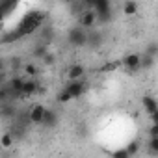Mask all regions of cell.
<instances>
[{
	"label": "cell",
	"mask_w": 158,
	"mask_h": 158,
	"mask_svg": "<svg viewBox=\"0 0 158 158\" xmlns=\"http://www.w3.org/2000/svg\"><path fill=\"white\" fill-rule=\"evenodd\" d=\"M97 23V17H95V13L91 11V10H88V11H82L80 13V17H78V24H80V28H91L93 24Z\"/></svg>",
	"instance_id": "5"
},
{
	"label": "cell",
	"mask_w": 158,
	"mask_h": 158,
	"mask_svg": "<svg viewBox=\"0 0 158 158\" xmlns=\"http://www.w3.org/2000/svg\"><path fill=\"white\" fill-rule=\"evenodd\" d=\"M141 104H143V108L147 110V114H149V115L158 112V104H156V99H154V97H149V95H145V97L141 99Z\"/></svg>",
	"instance_id": "10"
},
{
	"label": "cell",
	"mask_w": 158,
	"mask_h": 158,
	"mask_svg": "<svg viewBox=\"0 0 158 158\" xmlns=\"http://www.w3.org/2000/svg\"><path fill=\"white\" fill-rule=\"evenodd\" d=\"M123 65H125L128 71L139 69V54H127V56L123 58Z\"/></svg>",
	"instance_id": "9"
},
{
	"label": "cell",
	"mask_w": 158,
	"mask_h": 158,
	"mask_svg": "<svg viewBox=\"0 0 158 158\" xmlns=\"http://www.w3.org/2000/svg\"><path fill=\"white\" fill-rule=\"evenodd\" d=\"M23 82H24V78H19V76H15V78H11V80L8 82V86H6V89H8V93H10V97H21V89H23Z\"/></svg>",
	"instance_id": "4"
},
{
	"label": "cell",
	"mask_w": 158,
	"mask_h": 158,
	"mask_svg": "<svg viewBox=\"0 0 158 158\" xmlns=\"http://www.w3.org/2000/svg\"><path fill=\"white\" fill-rule=\"evenodd\" d=\"M152 65H154V58H152V56H147V54L139 56V67L149 69V67H152Z\"/></svg>",
	"instance_id": "15"
},
{
	"label": "cell",
	"mask_w": 158,
	"mask_h": 158,
	"mask_svg": "<svg viewBox=\"0 0 158 158\" xmlns=\"http://www.w3.org/2000/svg\"><path fill=\"white\" fill-rule=\"evenodd\" d=\"M101 43H102V35H101V34H97V32L88 34V45H91V47H101Z\"/></svg>",
	"instance_id": "14"
},
{
	"label": "cell",
	"mask_w": 158,
	"mask_h": 158,
	"mask_svg": "<svg viewBox=\"0 0 158 158\" xmlns=\"http://www.w3.org/2000/svg\"><path fill=\"white\" fill-rule=\"evenodd\" d=\"M2 115H10V117H13V115H15V108H13V104L4 102V104H2Z\"/></svg>",
	"instance_id": "17"
},
{
	"label": "cell",
	"mask_w": 158,
	"mask_h": 158,
	"mask_svg": "<svg viewBox=\"0 0 158 158\" xmlns=\"http://www.w3.org/2000/svg\"><path fill=\"white\" fill-rule=\"evenodd\" d=\"M0 21H2V15H0Z\"/></svg>",
	"instance_id": "25"
},
{
	"label": "cell",
	"mask_w": 158,
	"mask_h": 158,
	"mask_svg": "<svg viewBox=\"0 0 158 158\" xmlns=\"http://www.w3.org/2000/svg\"><path fill=\"white\" fill-rule=\"evenodd\" d=\"M65 91L71 95V99H78V97H82L84 91H86V84L82 80H76V82H69L65 86Z\"/></svg>",
	"instance_id": "3"
},
{
	"label": "cell",
	"mask_w": 158,
	"mask_h": 158,
	"mask_svg": "<svg viewBox=\"0 0 158 158\" xmlns=\"http://www.w3.org/2000/svg\"><path fill=\"white\" fill-rule=\"evenodd\" d=\"M43 60H45V63H48V65H50V63L54 61V56H52V54H45V58H43Z\"/></svg>",
	"instance_id": "24"
},
{
	"label": "cell",
	"mask_w": 158,
	"mask_h": 158,
	"mask_svg": "<svg viewBox=\"0 0 158 158\" xmlns=\"http://www.w3.org/2000/svg\"><path fill=\"white\" fill-rule=\"evenodd\" d=\"M45 54H47V45H41V47H35V48H34V56L45 58Z\"/></svg>",
	"instance_id": "19"
},
{
	"label": "cell",
	"mask_w": 158,
	"mask_h": 158,
	"mask_svg": "<svg viewBox=\"0 0 158 158\" xmlns=\"http://www.w3.org/2000/svg\"><path fill=\"white\" fill-rule=\"evenodd\" d=\"M84 73H86V69H84V65H71L69 67V71H67V76H69V80L71 82H76V80H80V78L84 76Z\"/></svg>",
	"instance_id": "8"
},
{
	"label": "cell",
	"mask_w": 158,
	"mask_h": 158,
	"mask_svg": "<svg viewBox=\"0 0 158 158\" xmlns=\"http://www.w3.org/2000/svg\"><path fill=\"white\" fill-rule=\"evenodd\" d=\"M123 11H125V15H136V11H138V2H134V0L125 2V4H123Z\"/></svg>",
	"instance_id": "13"
},
{
	"label": "cell",
	"mask_w": 158,
	"mask_h": 158,
	"mask_svg": "<svg viewBox=\"0 0 158 158\" xmlns=\"http://www.w3.org/2000/svg\"><path fill=\"white\" fill-rule=\"evenodd\" d=\"M69 101H73V99H71V95H69L65 89H61V91L58 93V102H69Z\"/></svg>",
	"instance_id": "20"
},
{
	"label": "cell",
	"mask_w": 158,
	"mask_h": 158,
	"mask_svg": "<svg viewBox=\"0 0 158 158\" xmlns=\"http://www.w3.org/2000/svg\"><path fill=\"white\" fill-rule=\"evenodd\" d=\"M67 41L73 47H84V45H88V32L80 26H74L67 32Z\"/></svg>",
	"instance_id": "2"
},
{
	"label": "cell",
	"mask_w": 158,
	"mask_h": 158,
	"mask_svg": "<svg viewBox=\"0 0 158 158\" xmlns=\"http://www.w3.org/2000/svg\"><path fill=\"white\" fill-rule=\"evenodd\" d=\"M39 89L41 88H39V84L35 80H24L23 82V89H21V97H30V95L37 93Z\"/></svg>",
	"instance_id": "7"
},
{
	"label": "cell",
	"mask_w": 158,
	"mask_h": 158,
	"mask_svg": "<svg viewBox=\"0 0 158 158\" xmlns=\"http://www.w3.org/2000/svg\"><path fill=\"white\" fill-rule=\"evenodd\" d=\"M24 73H26V74H35V67H34V65H26V67H24Z\"/></svg>",
	"instance_id": "23"
},
{
	"label": "cell",
	"mask_w": 158,
	"mask_h": 158,
	"mask_svg": "<svg viewBox=\"0 0 158 158\" xmlns=\"http://www.w3.org/2000/svg\"><path fill=\"white\" fill-rule=\"evenodd\" d=\"M45 106L43 104H34L32 106V110H30V114H28V119L32 121V123H35V125H41V121H43V115H45Z\"/></svg>",
	"instance_id": "6"
},
{
	"label": "cell",
	"mask_w": 158,
	"mask_h": 158,
	"mask_svg": "<svg viewBox=\"0 0 158 158\" xmlns=\"http://www.w3.org/2000/svg\"><path fill=\"white\" fill-rule=\"evenodd\" d=\"M149 152H151L152 156L158 154V138H151V139H149Z\"/></svg>",
	"instance_id": "18"
},
{
	"label": "cell",
	"mask_w": 158,
	"mask_h": 158,
	"mask_svg": "<svg viewBox=\"0 0 158 158\" xmlns=\"http://www.w3.org/2000/svg\"><path fill=\"white\" fill-rule=\"evenodd\" d=\"M125 151H127V154H128V156H134V154L139 151V141H130V143L125 147Z\"/></svg>",
	"instance_id": "16"
},
{
	"label": "cell",
	"mask_w": 158,
	"mask_h": 158,
	"mask_svg": "<svg viewBox=\"0 0 158 158\" xmlns=\"http://www.w3.org/2000/svg\"><path fill=\"white\" fill-rule=\"evenodd\" d=\"M43 17H45V15H41V13H30V15H26V17L21 21V24H19V28H17V32H15L17 37L30 35L32 32H35V30L41 26Z\"/></svg>",
	"instance_id": "1"
},
{
	"label": "cell",
	"mask_w": 158,
	"mask_h": 158,
	"mask_svg": "<svg viewBox=\"0 0 158 158\" xmlns=\"http://www.w3.org/2000/svg\"><path fill=\"white\" fill-rule=\"evenodd\" d=\"M13 134L11 132H4L2 136H0V147H2V149H10L11 145H13Z\"/></svg>",
	"instance_id": "12"
},
{
	"label": "cell",
	"mask_w": 158,
	"mask_h": 158,
	"mask_svg": "<svg viewBox=\"0 0 158 158\" xmlns=\"http://www.w3.org/2000/svg\"><path fill=\"white\" fill-rule=\"evenodd\" d=\"M58 123V114L54 112V110H45V115H43V121H41V125H45V127H48V128H52L54 125Z\"/></svg>",
	"instance_id": "11"
},
{
	"label": "cell",
	"mask_w": 158,
	"mask_h": 158,
	"mask_svg": "<svg viewBox=\"0 0 158 158\" xmlns=\"http://www.w3.org/2000/svg\"><path fill=\"white\" fill-rule=\"evenodd\" d=\"M149 136H151V138H158V125H151V128H149Z\"/></svg>",
	"instance_id": "22"
},
{
	"label": "cell",
	"mask_w": 158,
	"mask_h": 158,
	"mask_svg": "<svg viewBox=\"0 0 158 158\" xmlns=\"http://www.w3.org/2000/svg\"><path fill=\"white\" fill-rule=\"evenodd\" d=\"M112 158H130V156L127 154V151H125V149H117V151H114V152H112Z\"/></svg>",
	"instance_id": "21"
}]
</instances>
